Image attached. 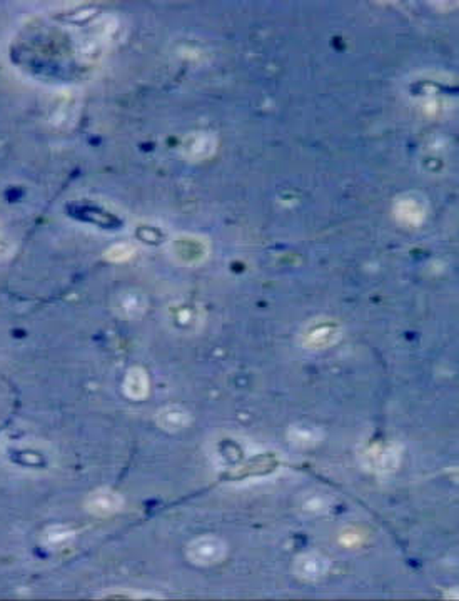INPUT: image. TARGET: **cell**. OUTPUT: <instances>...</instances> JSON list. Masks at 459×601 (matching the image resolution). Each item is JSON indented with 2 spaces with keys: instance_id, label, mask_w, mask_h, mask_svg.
<instances>
[{
  "instance_id": "obj_9",
  "label": "cell",
  "mask_w": 459,
  "mask_h": 601,
  "mask_svg": "<svg viewBox=\"0 0 459 601\" xmlns=\"http://www.w3.org/2000/svg\"><path fill=\"white\" fill-rule=\"evenodd\" d=\"M424 207H422L416 199H403L396 206V216L403 224L420 225L424 219Z\"/></svg>"
},
{
  "instance_id": "obj_11",
  "label": "cell",
  "mask_w": 459,
  "mask_h": 601,
  "mask_svg": "<svg viewBox=\"0 0 459 601\" xmlns=\"http://www.w3.org/2000/svg\"><path fill=\"white\" fill-rule=\"evenodd\" d=\"M74 536V531L67 526H49L42 533V541L45 545H61L69 541Z\"/></svg>"
},
{
  "instance_id": "obj_2",
  "label": "cell",
  "mask_w": 459,
  "mask_h": 601,
  "mask_svg": "<svg viewBox=\"0 0 459 601\" xmlns=\"http://www.w3.org/2000/svg\"><path fill=\"white\" fill-rule=\"evenodd\" d=\"M365 463L372 471L386 474L394 471L401 463V451L391 442H374L366 450Z\"/></svg>"
},
{
  "instance_id": "obj_15",
  "label": "cell",
  "mask_w": 459,
  "mask_h": 601,
  "mask_svg": "<svg viewBox=\"0 0 459 601\" xmlns=\"http://www.w3.org/2000/svg\"><path fill=\"white\" fill-rule=\"evenodd\" d=\"M341 541H343L344 545H348V546H351V545H354V543H359V541H361V538H359V535L357 533H346V535H344L343 538H341Z\"/></svg>"
},
{
  "instance_id": "obj_6",
  "label": "cell",
  "mask_w": 459,
  "mask_h": 601,
  "mask_svg": "<svg viewBox=\"0 0 459 601\" xmlns=\"http://www.w3.org/2000/svg\"><path fill=\"white\" fill-rule=\"evenodd\" d=\"M338 336V324L333 321H319V323L307 328L306 336H304V346L311 347V349H322V347L334 345Z\"/></svg>"
},
{
  "instance_id": "obj_14",
  "label": "cell",
  "mask_w": 459,
  "mask_h": 601,
  "mask_svg": "<svg viewBox=\"0 0 459 601\" xmlns=\"http://www.w3.org/2000/svg\"><path fill=\"white\" fill-rule=\"evenodd\" d=\"M121 304L127 316L140 314L145 309V301L140 299L137 295H129L127 297H124V301H121Z\"/></svg>"
},
{
  "instance_id": "obj_7",
  "label": "cell",
  "mask_w": 459,
  "mask_h": 601,
  "mask_svg": "<svg viewBox=\"0 0 459 601\" xmlns=\"http://www.w3.org/2000/svg\"><path fill=\"white\" fill-rule=\"evenodd\" d=\"M122 390H124V395L129 397V399H145V397L149 396V374L145 373L142 368H139V366L130 368L129 373H127L124 378V386H122Z\"/></svg>"
},
{
  "instance_id": "obj_12",
  "label": "cell",
  "mask_w": 459,
  "mask_h": 601,
  "mask_svg": "<svg viewBox=\"0 0 459 601\" xmlns=\"http://www.w3.org/2000/svg\"><path fill=\"white\" fill-rule=\"evenodd\" d=\"M101 598H127V600H145V598H159L157 595L149 593V591L139 590H107L101 595Z\"/></svg>"
},
{
  "instance_id": "obj_8",
  "label": "cell",
  "mask_w": 459,
  "mask_h": 601,
  "mask_svg": "<svg viewBox=\"0 0 459 601\" xmlns=\"http://www.w3.org/2000/svg\"><path fill=\"white\" fill-rule=\"evenodd\" d=\"M190 423V414L180 406H166L157 413L159 428L167 433H177L188 428Z\"/></svg>"
},
{
  "instance_id": "obj_4",
  "label": "cell",
  "mask_w": 459,
  "mask_h": 601,
  "mask_svg": "<svg viewBox=\"0 0 459 601\" xmlns=\"http://www.w3.org/2000/svg\"><path fill=\"white\" fill-rule=\"evenodd\" d=\"M172 254L177 263L183 264H197L202 263L204 257L207 256V246L202 239L194 236H180L172 241Z\"/></svg>"
},
{
  "instance_id": "obj_1",
  "label": "cell",
  "mask_w": 459,
  "mask_h": 601,
  "mask_svg": "<svg viewBox=\"0 0 459 601\" xmlns=\"http://www.w3.org/2000/svg\"><path fill=\"white\" fill-rule=\"evenodd\" d=\"M227 554V545L214 535H204L190 541L185 548V558L195 566H212L221 563Z\"/></svg>"
},
{
  "instance_id": "obj_10",
  "label": "cell",
  "mask_w": 459,
  "mask_h": 601,
  "mask_svg": "<svg viewBox=\"0 0 459 601\" xmlns=\"http://www.w3.org/2000/svg\"><path fill=\"white\" fill-rule=\"evenodd\" d=\"M212 149H214V141L206 134H195L189 137V141H185V152H188V157H192V159L209 157Z\"/></svg>"
},
{
  "instance_id": "obj_13",
  "label": "cell",
  "mask_w": 459,
  "mask_h": 601,
  "mask_svg": "<svg viewBox=\"0 0 459 601\" xmlns=\"http://www.w3.org/2000/svg\"><path fill=\"white\" fill-rule=\"evenodd\" d=\"M135 254V249L130 244H116V246H112L111 249L106 252V257L109 261H112V263H124V261H129L130 257Z\"/></svg>"
},
{
  "instance_id": "obj_5",
  "label": "cell",
  "mask_w": 459,
  "mask_h": 601,
  "mask_svg": "<svg viewBox=\"0 0 459 601\" xmlns=\"http://www.w3.org/2000/svg\"><path fill=\"white\" fill-rule=\"evenodd\" d=\"M329 569V559L321 553H302L294 559V573L304 581H317Z\"/></svg>"
},
{
  "instance_id": "obj_3",
  "label": "cell",
  "mask_w": 459,
  "mask_h": 601,
  "mask_svg": "<svg viewBox=\"0 0 459 601\" xmlns=\"http://www.w3.org/2000/svg\"><path fill=\"white\" fill-rule=\"evenodd\" d=\"M124 506V498L117 491L109 490V488H101V490L90 492L89 498L85 500V509L87 513L94 514L97 518L112 516L117 512H121Z\"/></svg>"
}]
</instances>
